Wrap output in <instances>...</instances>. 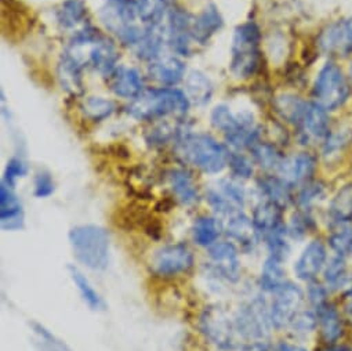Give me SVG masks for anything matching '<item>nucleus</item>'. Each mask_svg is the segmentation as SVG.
I'll list each match as a JSON object with an SVG mask.
<instances>
[{"label": "nucleus", "mask_w": 352, "mask_h": 351, "mask_svg": "<svg viewBox=\"0 0 352 351\" xmlns=\"http://www.w3.org/2000/svg\"><path fill=\"white\" fill-rule=\"evenodd\" d=\"M252 222L260 242L287 230V224L283 219V209L264 200L253 208Z\"/></svg>", "instance_id": "f3484780"}, {"label": "nucleus", "mask_w": 352, "mask_h": 351, "mask_svg": "<svg viewBox=\"0 0 352 351\" xmlns=\"http://www.w3.org/2000/svg\"><path fill=\"white\" fill-rule=\"evenodd\" d=\"M346 72H348V76H349V79H351V83H352V58H351V60H348Z\"/></svg>", "instance_id": "4d7b16f0"}, {"label": "nucleus", "mask_w": 352, "mask_h": 351, "mask_svg": "<svg viewBox=\"0 0 352 351\" xmlns=\"http://www.w3.org/2000/svg\"><path fill=\"white\" fill-rule=\"evenodd\" d=\"M167 183L171 194L184 206H192L199 201V190L190 170L179 167L167 173Z\"/></svg>", "instance_id": "412c9836"}, {"label": "nucleus", "mask_w": 352, "mask_h": 351, "mask_svg": "<svg viewBox=\"0 0 352 351\" xmlns=\"http://www.w3.org/2000/svg\"><path fill=\"white\" fill-rule=\"evenodd\" d=\"M346 299L348 300H346V304H345V312L352 319V295H349Z\"/></svg>", "instance_id": "5fc2aeb1"}, {"label": "nucleus", "mask_w": 352, "mask_h": 351, "mask_svg": "<svg viewBox=\"0 0 352 351\" xmlns=\"http://www.w3.org/2000/svg\"><path fill=\"white\" fill-rule=\"evenodd\" d=\"M327 197V189L326 184L320 180H311L305 183L304 186L298 187L294 204L297 205V209L302 211H314L318 205H320Z\"/></svg>", "instance_id": "c9c22d12"}, {"label": "nucleus", "mask_w": 352, "mask_h": 351, "mask_svg": "<svg viewBox=\"0 0 352 351\" xmlns=\"http://www.w3.org/2000/svg\"><path fill=\"white\" fill-rule=\"evenodd\" d=\"M249 151L254 164H257L267 173H278L286 159V155L282 152V149L271 141L260 140Z\"/></svg>", "instance_id": "c756f323"}, {"label": "nucleus", "mask_w": 352, "mask_h": 351, "mask_svg": "<svg viewBox=\"0 0 352 351\" xmlns=\"http://www.w3.org/2000/svg\"><path fill=\"white\" fill-rule=\"evenodd\" d=\"M318 328L316 312L314 308H301L289 325V329L296 336H307Z\"/></svg>", "instance_id": "c03bdc74"}, {"label": "nucleus", "mask_w": 352, "mask_h": 351, "mask_svg": "<svg viewBox=\"0 0 352 351\" xmlns=\"http://www.w3.org/2000/svg\"><path fill=\"white\" fill-rule=\"evenodd\" d=\"M285 282H287V281H286L283 262L274 259L271 256H267V259L261 267V273H260V278H258L260 289L264 292H268V293H274Z\"/></svg>", "instance_id": "f704fd0d"}, {"label": "nucleus", "mask_w": 352, "mask_h": 351, "mask_svg": "<svg viewBox=\"0 0 352 351\" xmlns=\"http://www.w3.org/2000/svg\"><path fill=\"white\" fill-rule=\"evenodd\" d=\"M145 82L141 72L135 68L118 67L109 76V89L124 100H135L145 92Z\"/></svg>", "instance_id": "aec40b11"}, {"label": "nucleus", "mask_w": 352, "mask_h": 351, "mask_svg": "<svg viewBox=\"0 0 352 351\" xmlns=\"http://www.w3.org/2000/svg\"><path fill=\"white\" fill-rule=\"evenodd\" d=\"M56 191V183L53 176L49 171L36 173L34 179V194L36 198L46 200L52 197Z\"/></svg>", "instance_id": "de8ad7c7"}, {"label": "nucleus", "mask_w": 352, "mask_h": 351, "mask_svg": "<svg viewBox=\"0 0 352 351\" xmlns=\"http://www.w3.org/2000/svg\"><path fill=\"white\" fill-rule=\"evenodd\" d=\"M327 244L336 256L348 259L352 256V223L331 228Z\"/></svg>", "instance_id": "58836bf2"}, {"label": "nucleus", "mask_w": 352, "mask_h": 351, "mask_svg": "<svg viewBox=\"0 0 352 351\" xmlns=\"http://www.w3.org/2000/svg\"><path fill=\"white\" fill-rule=\"evenodd\" d=\"M148 72L153 81L164 87H174L186 79L187 67L179 57L166 56L152 61L148 67Z\"/></svg>", "instance_id": "5701e85b"}, {"label": "nucleus", "mask_w": 352, "mask_h": 351, "mask_svg": "<svg viewBox=\"0 0 352 351\" xmlns=\"http://www.w3.org/2000/svg\"><path fill=\"white\" fill-rule=\"evenodd\" d=\"M68 273L85 304L93 311H104L107 308V304L102 296L94 289L89 278L75 266H68Z\"/></svg>", "instance_id": "72a5a7b5"}, {"label": "nucleus", "mask_w": 352, "mask_h": 351, "mask_svg": "<svg viewBox=\"0 0 352 351\" xmlns=\"http://www.w3.org/2000/svg\"><path fill=\"white\" fill-rule=\"evenodd\" d=\"M192 16L180 8H174L167 14L166 41L170 49L182 57H187L191 53L192 41Z\"/></svg>", "instance_id": "ddd939ff"}, {"label": "nucleus", "mask_w": 352, "mask_h": 351, "mask_svg": "<svg viewBox=\"0 0 352 351\" xmlns=\"http://www.w3.org/2000/svg\"><path fill=\"white\" fill-rule=\"evenodd\" d=\"M28 163L23 159V158H19V156H13L8 163H6V167H5V171H3V179H2V183L10 186V187H16L17 182L23 178H25V176L28 174Z\"/></svg>", "instance_id": "49530a36"}, {"label": "nucleus", "mask_w": 352, "mask_h": 351, "mask_svg": "<svg viewBox=\"0 0 352 351\" xmlns=\"http://www.w3.org/2000/svg\"><path fill=\"white\" fill-rule=\"evenodd\" d=\"M327 249L320 240H312L294 263V275L307 284L316 281L327 263Z\"/></svg>", "instance_id": "dca6fc26"}, {"label": "nucleus", "mask_w": 352, "mask_h": 351, "mask_svg": "<svg viewBox=\"0 0 352 351\" xmlns=\"http://www.w3.org/2000/svg\"><path fill=\"white\" fill-rule=\"evenodd\" d=\"M316 170L318 156L309 151H301L292 156H286L276 174L296 190L314 180Z\"/></svg>", "instance_id": "2eb2a0df"}, {"label": "nucleus", "mask_w": 352, "mask_h": 351, "mask_svg": "<svg viewBox=\"0 0 352 351\" xmlns=\"http://www.w3.org/2000/svg\"><path fill=\"white\" fill-rule=\"evenodd\" d=\"M206 201L209 204V206L212 208V211L216 213V216L220 219H228L232 215L242 212L243 209L238 208L236 205H234L230 200H227L220 191L219 189H209L206 193Z\"/></svg>", "instance_id": "79ce46f5"}, {"label": "nucleus", "mask_w": 352, "mask_h": 351, "mask_svg": "<svg viewBox=\"0 0 352 351\" xmlns=\"http://www.w3.org/2000/svg\"><path fill=\"white\" fill-rule=\"evenodd\" d=\"M231 152L224 144L206 133H192L188 129L179 127L174 138L175 156L206 174H219L228 167Z\"/></svg>", "instance_id": "f257e3e1"}, {"label": "nucleus", "mask_w": 352, "mask_h": 351, "mask_svg": "<svg viewBox=\"0 0 352 351\" xmlns=\"http://www.w3.org/2000/svg\"><path fill=\"white\" fill-rule=\"evenodd\" d=\"M191 101L186 92L175 87L145 90L127 107V114L137 120H155L166 116H186Z\"/></svg>", "instance_id": "20e7f679"}, {"label": "nucleus", "mask_w": 352, "mask_h": 351, "mask_svg": "<svg viewBox=\"0 0 352 351\" xmlns=\"http://www.w3.org/2000/svg\"><path fill=\"white\" fill-rule=\"evenodd\" d=\"M319 148L320 156L326 163L341 160L352 148V129L345 126H341L340 129L333 127Z\"/></svg>", "instance_id": "cd10ccee"}, {"label": "nucleus", "mask_w": 352, "mask_h": 351, "mask_svg": "<svg viewBox=\"0 0 352 351\" xmlns=\"http://www.w3.org/2000/svg\"><path fill=\"white\" fill-rule=\"evenodd\" d=\"M319 351H352L348 345L338 343H324V345Z\"/></svg>", "instance_id": "864d4df0"}, {"label": "nucleus", "mask_w": 352, "mask_h": 351, "mask_svg": "<svg viewBox=\"0 0 352 351\" xmlns=\"http://www.w3.org/2000/svg\"><path fill=\"white\" fill-rule=\"evenodd\" d=\"M311 100L331 115L342 111L351 103L352 83L341 63L337 60L323 63L314 78Z\"/></svg>", "instance_id": "7ed1b4c3"}, {"label": "nucleus", "mask_w": 352, "mask_h": 351, "mask_svg": "<svg viewBox=\"0 0 352 351\" xmlns=\"http://www.w3.org/2000/svg\"><path fill=\"white\" fill-rule=\"evenodd\" d=\"M331 129V114L311 100L305 114L294 127V136L301 147H315L323 142Z\"/></svg>", "instance_id": "f8f14e48"}, {"label": "nucleus", "mask_w": 352, "mask_h": 351, "mask_svg": "<svg viewBox=\"0 0 352 351\" xmlns=\"http://www.w3.org/2000/svg\"><path fill=\"white\" fill-rule=\"evenodd\" d=\"M217 189L234 205H236L241 209H245L248 195H246V190L239 183V180H236L234 178L232 179H223L217 184Z\"/></svg>", "instance_id": "a18cd8bd"}, {"label": "nucleus", "mask_w": 352, "mask_h": 351, "mask_svg": "<svg viewBox=\"0 0 352 351\" xmlns=\"http://www.w3.org/2000/svg\"><path fill=\"white\" fill-rule=\"evenodd\" d=\"M257 189L264 201L275 204L283 211L294 204V189L276 173H267L257 179Z\"/></svg>", "instance_id": "6ab92c4d"}, {"label": "nucleus", "mask_w": 352, "mask_h": 351, "mask_svg": "<svg viewBox=\"0 0 352 351\" xmlns=\"http://www.w3.org/2000/svg\"><path fill=\"white\" fill-rule=\"evenodd\" d=\"M274 351H308V350L298 344H293L289 341H279L278 344L274 345Z\"/></svg>", "instance_id": "603ef678"}, {"label": "nucleus", "mask_w": 352, "mask_h": 351, "mask_svg": "<svg viewBox=\"0 0 352 351\" xmlns=\"http://www.w3.org/2000/svg\"><path fill=\"white\" fill-rule=\"evenodd\" d=\"M263 32L256 21H246L234 31L231 45V74L241 81L257 75L263 64Z\"/></svg>", "instance_id": "39448f33"}, {"label": "nucleus", "mask_w": 352, "mask_h": 351, "mask_svg": "<svg viewBox=\"0 0 352 351\" xmlns=\"http://www.w3.org/2000/svg\"><path fill=\"white\" fill-rule=\"evenodd\" d=\"M234 321L238 336L246 341L267 340L274 329L270 303L261 295L243 303L234 315Z\"/></svg>", "instance_id": "0eeeda50"}, {"label": "nucleus", "mask_w": 352, "mask_h": 351, "mask_svg": "<svg viewBox=\"0 0 352 351\" xmlns=\"http://www.w3.org/2000/svg\"><path fill=\"white\" fill-rule=\"evenodd\" d=\"M228 167L231 170L232 178L236 180H249L254 174L253 159L238 151L231 152Z\"/></svg>", "instance_id": "37998d69"}, {"label": "nucleus", "mask_w": 352, "mask_h": 351, "mask_svg": "<svg viewBox=\"0 0 352 351\" xmlns=\"http://www.w3.org/2000/svg\"><path fill=\"white\" fill-rule=\"evenodd\" d=\"M198 328L210 344L223 351H232L239 345L234 317L221 306L205 307L199 314Z\"/></svg>", "instance_id": "6e6552de"}, {"label": "nucleus", "mask_w": 352, "mask_h": 351, "mask_svg": "<svg viewBox=\"0 0 352 351\" xmlns=\"http://www.w3.org/2000/svg\"><path fill=\"white\" fill-rule=\"evenodd\" d=\"M224 25V19L216 5H209L204 12L194 19L192 23V41L199 45H206Z\"/></svg>", "instance_id": "c85d7f7f"}, {"label": "nucleus", "mask_w": 352, "mask_h": 351, "mask_svg": "<svg viewBox=\"0 0 352 351\" xmlns=\"http://www.w3.org/2000/svg\"><path fill=\"white\" fill-rule=\"evenodd\" d=\"M24 206L14 189L0 184V226L5 231H20L24 228Z\"/></svg>", "instance_id": "a211bd4d"}, {"label": "nucleus", "mask_w": 352, "mask_h": 351, "mask_svg": "<svg viewBox=\"0 0 352 351\" xmlns=\"http://www.w3.org/2000/svg\"><path fill=\"white\" fill-rule=\"evenodd\" d=\"M214 93L212 81L201 71H191L186 78V94L191 104L204 107L210 103Z\"/></svg>", "instance_id": "473e14b6"}, {"label": "nucleus", "mask_w": 352, "mask_h": 351, "mask_svg": "<svg viewBox=\"0 0 352 351\" xmlns=\"http://www.w3.org/2000/svg\"><path fill=\"white\" fill-rule=\"evenodd\" d=\"M87 9L82 0H67L57 10V23L64 30H74L86 20Z\"/></svg>", "instance_id": "e433bc0d"}, {"label": "nucleus", "mask_w": 352, "mask_h": 351, "mask_svg": "<svg viewBox=\"0 0 352 351\" xmlns=\"http://www.w3.org/2000/svg\"><path fill=\"white\" fill-rule=\"evenodd\" d=\"M113 2H120V3H127V5L135 6V5H138L141 2V0H113Z\"/></svg>", "instance_id": "6e6d98bb"}, {"label": "nucleus", "mask_w": 352, "mask_h": 351, "mask_svg": "<svg viewBox=\"0 0 352 351\" xmlns=\"http://www.w3.org/2000/svg\"><path fill=\"white\" fill-rule=\"evenodd\" d=\"M241 351H274V345L268 344L265 340L248 341L241 345Z\"/></svg>", "instance_id": "3c124183"}, {"label": "nucleus", "mask_w": 352, "mask_h": 351, "mask_svg": "<svg viewBox=\"0 0 352 351\" xmlns=\"http://www.w3.org/2000/svg\"><path fill=\"white\" fill-rule=\"evenodd\" d=\"M307 300L304 290L293 284L285 282L278 290L272 293V300L270 301L271 322L274 329H286L289 328L293 318L302 308L304 301Z\"/></svg>", "instance_id": "9b49d317"}, {"label": "nucleus", "mask_w": 352, "mask_h": 351, "mask_svg": "<svg viewBox=\"0 0 352 351\" xmlns=\"http://www.w3.org/2000/svg\"><path fill=\"white\" fill-rule=\"evenodd\" d=\"M316 50L326 60L352 58V14L327 23L316 35Z\"/></svg>", "instance_id": "1a4fd4ad"}, {"label": "nucleus", "mask_w": 352, "mask_h": 351, "mask_svg": "<svg viewBox=\"0 0 352 351\" xmlns=\"http://www.w3.org/2000/svg\"><path fill=\"white\" fill-rule=\"evenodd\" d=\"M82 114L91 122H102L112 116L116 111V105L112 100L104 97H87L80 105Z\"/></svg>", "instance_id": "4c0bfd02"}, {"label": "nucleus", "mask_w": 352, "mask_h": 351, "mask_svg": "<svg viewBox=\"0 0 352 351\" xmlns=\"http://www.w3.org/2000/svg\"><path fill=\"white\" fill-rule=\"evenodd\" d=\"M210 270L214 275L227 282H236L241 278V260L236 245L231 241H219L209 248Z\"/></svg>", "instance_id": "4468645a"}, {"label": "nucleus", "mask_w": 352, "mask_h": 351, "mask_svg": "<svg viewBox=\"0 0 352 351\" xmlns=\"http://www.w3.org/2000/svg\"><path fill=\"white\" fill-rule=\"evenodd\" d=\"M151 271L159 278H174L190 273L195 266V255L184 242L167 244L151 259Z\"/></svg>", "instance_id": "9d476101"}, {"label": "nucleus", "mask_w": 352, "mask_h": 351, "mask_svg": "<svg viewBox=\"0 0 352 351\" xmlns=\"http://www.w3.org/2000/svg\"><path fill=\"white\" fill-rule=\"evenodd\" d=\"M315 228H316V220L312 212L302 211V209H297V212L293 213L287 224L289 237L297 241L307 238L311 233L315 231Z\"/></svg>", "instance_id": "ea45409f"}, {"label": "nucleus", "mask_w": 352, "mask_h": 351, "mask_svg": "<svg viewBox=\"0 0 352 351\" xmlns=\"http://www.w3.org/2000/svg\"><path fill=\"white\" fill-rule=\"evenodd\" d=\"M318 319V330L324 343H337L344 336V321L337 307L330 300L314 308Z\"/></svg>", "instance_id": "393cba45"}, {"label": "nucleus", "mask_w": 352, "mask_h": 351, "mask_svg": "<svg viewBox=\"0 0 352 351\" xmlns=\"http://www.w3.org/2000/svg\"><path fill=\"white\" fill-rule=\"evenodd\" d=\"M72 252L79 263L93 271H102L109 264L111 237L100 226L82 224L74 227L69 234Z\"/></svg>", "instance_id": "423d86ee"}, {"label": "nucleus", "mask_w": 352, "mask_h": 351, "mask_svg": "<svg viewBox=\"0 0 352 351\" xmlns=\"http://www.w3.org/2000/svg\"><path fill=\"white\" fill-rule=\"evenodd\" d=\"M175 134H177V129H170L166 125H160L151 130L149 136H146V142L152 147H162L171 138H175Z\"/></svg>", "instance_id": "8fccbe9b"}, {"label": "nucleus", "mask_w": 352, "mask_h": 351, "mask_svg": "<svg viewBox=\"0 0 352 351\" xmlns=\"http://www.w3.org/2000/svg\"><path fill=\"white\" fill-rule=\"evenodd\" d=\"M65 53L83 70L90 67L102 76H111L118 68L119 54L115 45L91 25H83L75 32Z\"/></svg>", "instance_id": "f03ea898"}, {"label": "nucleus", "mask_w": 352, "mask_h": 351, "mask_svg": "<svg viewBox=\"0 0 352 351\" xmlns=\"http://www.w3.org/2000/svg\"><path fill=\"white\" fill-rule=\"evenodd\" d=\"M224 227L219 217L213 216H199L195 219L191 234L192 240L198 246L202 248H210L216 242H219V238L223 233Z\"/></svg>", "instance_id": "7c9ffc66"}, {"label": "nucleus", "mask_w": 352, "mask_h": 351, "mask_svg": "<svg viewBox=\"0 0 352 351\" xmlns=\"http://www.w3.org/2000/svg\"><path fill=\"white\" fill-rule=\"evenodd\" d=\"M32 332L36 336V344L41 351H72L63 340L52 333L45 325L39 322L31 323Z\"/></svg>", "instance_id": "a19ab883"}, {"label": "nucleus", "mask_w": 352, "mask_h": 351, "mask_svg": "<svg viewBox=\"0 0 352 351\" xmlns=\"http://www.w3.org/2000/svg\"><path fill=\"white\" fill-rule=\"evenodd\" d=\"M224 231L241 246V249L246 252H253L260 242L252 217H249L243 211L226 219Z\"/></svg>", "instance_id": "4be33fe9"}, {"label": "nucleus", "mask_w": 352, "mask_h": 351, "mask_svg": "<svg viewBox=\"0 0 352 351\" xmlns=\"http://www.w3.org/2000/svg\"><path fill=\"white\" fill-rule=\"evenodd\" d=\"M83 68L67 53H64L58 63V81L63 89L72 94L79 96L83 93Z\"/></svg>", "instance_id": "2f4dec72"}, {"label": "nucleus", "mask_w": 352, "mask_h": 351, "mask_svg": "<svg viewBox=\"0 0 352 351\" xmlns=\"http://www.w3.org/2000/svg\"><path fill=\"white\" fill-rule=\"evenodd\" d=\"M346 259L333 256L323 268V284L331 292H341L346 297L352 295V273L346 266Z\"/></svg>", "instance_id": "a878e982"}, {"label": "nucleus", "mask_w": 352, "mask_h": 351, "mask_svg": "<svg viewBox=\"0 0 352 351\" xmlns=\"http://www.w3.org/2000/svg\"><path fill=\"white\" fill-rule=\"evenodd\" d=\"M210 122L214 129L223 131L226 136L232 134L239 129L257 125L252 112L242 111V112L234 114L231 108L226 104H220L214 107V109L210 114Z\"/></svg>", "instance_id": "b1692460"}, {"label": "nucleus", "mask_w": 352, "mask_h": 351, "mask_svg": "<svg viewBox=\"0 0 352 351\" xmlns=\"http://www.w3.org/2000/svg\"><path fill=\"white\" fill-rule=\"evenodd\" d=\"M329 289L324 284H320L318 281L309 282L307 286L305 297L309 301L311 308H318L319 306L324 304L329 301Z\"/></svg>", "instance_id": "09e8293b"}, {"label": "nucleus", "mask_w": 352, "mask_h": 351, "mask_svg": "<svg viewBox=\"0 0 352 351\" xmlns=\"http://www.w3.org/2000/svg\"><path fill=\"white\" fill-rule=\"evenodd\" d=\"M326 219L330 228L349 224L352 223V183L342 184L337 193L331 197L327 211Z\"/></svg>", "instance_id": "bb28decb"}]
</instances>
